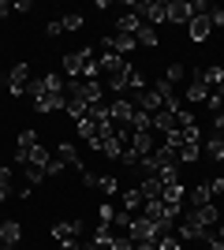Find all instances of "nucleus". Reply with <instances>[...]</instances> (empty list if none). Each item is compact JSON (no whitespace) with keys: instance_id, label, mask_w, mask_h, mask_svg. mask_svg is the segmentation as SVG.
I'll return each mask as SVG.
<instances>
[{"instance_id":"15","label":"nucleus","mask_w":224,"mask_h":250,"mask_svg":"<svg viewBox=\"0 0 224 250\" xmlns=\"http://www.w3.org/2000/svg\"><path fill=\"white\" fill-rule=\"evenodd\" d=\"M187 34H191V42H205V38L213 34V26H209V15H194V19L187 22Z\"/></svg>"},{"instance_id":"8","label":"nucleus","mask_w":224,"mask_h":250,"mask_svg":"<svg viewBox=\"0 0 224 250\" xmlns=\"http://www.w3.org/2000/svg\"><path fill=\"white\" fill-rule=\"evenodd\" d=\"M108 112H112V127H131V120H135V101H112L108 104Z\"/></svg>"},{"instance_id":"47","label":"nucleus","mask_w":224,"mask_h":250,"mask_svg":"<svg viewBox=\"0 0 224 250\" xmlns=\"http://www.w3.org/2000/svg\"><path fill=\"white\" fill-rule=\"evenodd\" d=\"M64 168H67L64 161H49V176H53V179H56V176H64Z\"/></svg>"},{"instance_id":"5","label":"nucleus","mask_w":224,"mask_h":250,"mask_svg":"<svg viewBox=\"0 0 224 250\" xmlns=\"http://www.w3.org/2000/svg\"><path fill=\"white\" fill-rule=\"evenodd\" d=\"M26 83H30V67H26V63H15V67L8 71V94L22 97L26 94Z\"/></svg>"},{"instance_id":"2","label":"nucleus","mask_w":224,"mask_h":250,"mask_svg":"<svg viewBox=\"0 0 224 250\" xmlns=\"http://www.w3.org/2000/svg\"><path fill=\"white\" fill-rule=\"evenodd\" d=\"M135 15L149 26H161V22H168V0H142V4H131Z\"/></svg>"},{"instance_id":"1","label":"nucleus","mask_w":224,"mask_h":250,"mask_svg":"<svg viewBox=\"0 0 224 250\" xmlns=\"http://www.w3.org/2000/svg\"><path fill=\"white\" fill-rule=\"evenodd\" d=\"M64 94H67V101L94 104V101L105 97V86H101V83H90V79H67V83H64Z\"/></svg>"},{"instance_id":"36","label":"nucleus","mask_w":224,"mask_h":250,"mask_svg":"<svg viewBox=\"0 0 224 250\" xmlns=\"http://www.w3.org/2000/svg\"><path fill=\"white\" fill-rule=\"evenodd\" d=\"M22 176H26V187H38V183H41V179L49 176V172H45V168H34V165H26V168H22Z\"/></svg>"},{"instance_id":"27","label":"nucleus","mask_w":224,"mask_h":250,"mask_svg":"<svg viewBox=\"0 0 224 250\" xmlns=\"http://www.w3.org/2000/svg\"><path fill=\"white\" fill-rule=\"evenodd\" d=\"M135 42H139V45H146V49L161 45V38H157V26H149V22H142V26H139V34H135Z\"/></svg>"},{"instance_id":"20","label":"nucleus","mask_w":224,"mask_h":250,"mask_svg":"<svg viewBox=\"0 0 224 250\" xmlns=\"http://www.w3.org/2000/svg\"><path fill=\"white\" fill-rule=\"evenodd\" d=\"M86 116H90V120H94L97 127L112 124V112H108V101H94V104H86Z\"/></svg>"},{"instance_id":"42","label":"nucleus","mask_w":224,"mask_h":250,"mask_svg":"<svg viewBox=\"0 0 224 250\" xmlns=\"http://www.w3.org/2000/svg\"><path fill=\"white\" fill-rule=\"evenodd\" d=\"M157 250H183V243L176 239L172 231H164V235H161V239H157Z\"/></svg>"},{"instance_id":"53","label":"nucleus","mask_w":224,"mask_h":250,"mask_svg":"<svg viewBox=\"0 0 224 250\" xmlns=\"http://www.w3.org/2000/svg\"><path fill=\"white\" fill-rule=\"evenodd\" d=\"M217 239H224V224H221V231H217Z\"/></svg>"},{"instance_id":"52","label":"nucleus","mask_w":224,"mask_h":250,"mask_svg":"<svg viewBox=\"0 0 224 250\" xmlns=\"http://www.w3.org/2000/svg\"><path fill=\"white\" fill-rule=\"evenodd\" d=\"M8 15H11V4H8V0H0V19H8Z\"/></svg>"},{"instance_id":"31","label":"nucleus","mask_w":224,"mask_h":250,"mask_svg":"<svg viewBox=\"0 0 224 250\" xmlns=\"http://www.w3.org/2000/svg\"><path fill=\"white\" fill-rule=\"evenodd\" d=\"M97 75H101V63L94 60V52L86 49V60H82V79H90V83H97Z\"/></svg>"},{"instance_id":"45","label":"nucleus","mask_w":224,"mask_h":250,"mask_svg":"<svg viewBox=\"0 0 224 250\" xmlns=\"http://www.w3.org/2000/svg\"><path fill=\"white\" fill-rule=\"evenodd\" d=\"M60 22H64V30H82V15H79V11H71V15H64V19H60Z\"/></svg>"},{"instance_id":"13","label":"nucleus","mask_w":224,"mask_h":250,"mask_svg":"<svg viewBox=\"0 0 224 250\" xmlns=\"http://www.w3.org/2000/svg\"><path fill=\"white\" fill-rule=\"evenodd\" d=\"M127 149H131L135 157H149V153H153V138H149V131H131Z\"/></svg>"},{"instance_id":"24","label":"nucleus","mask_w":224,"mask_h":250,"mask_svg":"<svg viewBox=\"0 0 224 250\" xmlns=\"http://www.w3.org/2000/svg\"><path fill=\"white\" fill-rule=\"evenodd\" d=\"M34 146H41V142H38V131H30V127H22V131H19V142H15V153H22V157H26V153H30Z\"/></svg>"},{"instance_id":"16","label":"nucleus","mask_w":224,"mask_h":250,"mask_svg":"<svg viewBox=\"0 0 224 250\" xmlns=\"http://www.w3.org/2000/svg\"><path fill=\"white\" fill-rule=\"evenodd\" d=\"M153 131H164V135L180 131V124H176V112H172V108H161V112H153Z\"/></svg>"},{"instance_id":"46","label":"nucleus","mask_w":224,"mask_h":250,"mask_svg":"<svg viewBox=\"0 0 224 250\" xmlns=\"http://www.w3.org/2000/svg\"><path fill=\"white\" fill-rule=\"evenodd\" d=\"M209 26H224V8H209Z\"/></svg>"},{"instance_id":"6","label":"nucleus","mask_w":224,"mask_h":250,"mask_svg":"<svg viewBox=\"0 0 224 250\" xmlns=\"http://www.w3.org/2000/svg\"><path fill=\"white\" fill-rule=\"evenodd\" d=\"M82 235V220H56L53 224V239L64 247V243H75Z\"/></svg>"},{"instance_id":"18","label":"nucleus","mask_w":224,"mask_h":250,"mask_svg":"<svg viewBox=\"0 0 224 250\" xmlns=\"http://www.w3.org/2000/svg\"><path fill=\"white\" fill-rule=\"evenodd\" d=\"M161 190H164V183H161L157 176H146L139 183V194H142V202H157L161 198Z\"/></svg>"},{"instance_id":"26","label":"nucleus","mask_w":224,"mask_h":250,"mask_svg":"<svg viewBox=\"0 0 224 250\" xmlns=\"http://www.w3.org/2000/svg\"><path fill=\"white\" fill-rule=\"evenodd\" d=\"M49 161H53V153H49L45 146H34L30 153H26V165H34V168H45V172H49Z\"/></svg>"},{"instance_id":"41","label":"nucleus","mask_w":224,"mask_h":250,"mask_svg":"<svg viewBox=\"0 0 224 250\" xmlns=\"http://www.w3.org/2000/svg\"><path fill=\"white\" fill-rule=\"evenodd\" d=\"M26 97H30V101L45 97V79H30V83H26Z\"/></svg>"},{"instance_id":"25","label":"nucleus","mask_w":224,"mask_h":250,"mask_svg":"<svg viewBox=\"0 0 224 250\" xmlns=\"http://www.w3.org/2000/svg\"><path fill=\"white\" fill-rule=\"evenodd\" d=\"M176 157H180L183 165H194V161L202 157V142H183V146L176 149Z\"/></svg>"},{"instance_id":"51","label":"nucleus","mask_w":224,"mask_h":250,"mask_svg":"<svg viewBox=\"0 0 224 250\" xmlns=\"http://www.w3.org/2000/svg\"><path fill=\"white\" fill-rule=\"evenodd\" d=\"M135 250H157V239H146V243H135Z\"/></svg>"},{"instance_id":"37","label":"nucleus","mask_w":224,"mask_h":250,"mask_svg":"<svg viewBox=\"0 0 224 250\" xmlns=\"http://www.w3.org/2000/svg\"><path fill=\"white\" fill-rule=\"evenodd\" d=\"M157 179L168 187V183H180V168L176 165H164V168H157Z\"/></svg>"},{"instance_id":"4","label":"nucleus","mask_w":224,"mask_h":250,"mask_svg":"<svg viewBox=\"0 0 224 250\" xmlns=\"http://www.w3.org/2000/svg\"><path fill=\"white\" fill-rule=\"evenodd\" d=\"M127 235H131V243H146V239H161L164 231H161L149 217H135V220L127 224Z\"/></svg>"},{"instance_id":"29","label":"nucleus","mask_w":224,"mask_h":250,"mask_svg":"<svg viewBox=\"0 0 224 250\" xmlns=\"http://www.w3.org/2000/svg\"><path fill=\"white\" fill-rule=\"evenodd\" d=\"M139 26H142V19L135 15V11H131V15H120V22H116V34H131V38H135V34H139Z\"/></svg>"},{"instance_id":"49","label":"nucleus","mask_w":224,"mask_h":250,"mask_svg":"<svg viewBox=\"0 0 224 250\" xmlns=\"http://www.w3.org/2000/svg\"><path fill=\"white\" fill-rule=\"evenodd\" d=\"M45 30H49V38H56V34H64V22H60V19H53L49 26H45Z\"/></svg>"},{"instance_id":"10","label":"nucleus","mask_w":224,"mask_h":250,"mask_svg":"<svg viewBox=\"0 0 224 250\" xmlns=\"http://www.w3.org/2000/svg\"><path fill=\"white\" fill-rule=\"evenodd\" d=\"M0 243L11 247V250L22 243V224H19V220H0Z\"/></svg>"},{"instance_id":"50","label":"nucleus","mask_w":224,"mask_h":250,"mask_svg":"<svg viewBox=\"0 0 224 250\" xmlns=\"http://www.w3.org/2000/svg\"><path fill=\"white\" fill-rule=\"evenodd\" d=\"M205 247H209V250H224V239H217V235H209V239H205Z\"/></svg>"},{"instance_id":"33","label":"nucleus","mask_w":224,"mask_h":250,"mask_svg":"<svg viewBox=\"0 0 224 250\" xmlns=\"http://www.w3.org/2000/svg\"><path fill=\"white\" fill-rule=\"evenodd\" d=\"M127 75L131 71H116V75H108V90H112V94H123V90H127Z\"/></svg>"},{"instance_id":"44","label":"nucleus","mask_w":224,"mask_h":250,"mask_svg":"<svg viewBox=\"0 0 224 250\" xmlns=\"http://www.w3.org/2000/svg\"><path fill=\"white\" fill-rule=\"evenodd\" d=\"M105 250H135V243H131V235H112V243Z\"/></svg>"},{"instance_id":"23","label":"nucleus","mask_w":224,"mask_h":250,"mask_svg":"<svg viewBox=\"0 0 224 250\" xmlns=\"http://www.w3.org/2000/svg\"><path fill=\"white\" fill-rule=\"evenodd\" d=\"M205 97H209V90H205V83H198V79H191V86H187V94H183V101H187V108H191V104H205Z\"/></svg>"},{"instance_id":"55","label":"nucleus","mask_w":224,"mask_h":250,"mask_svg":"<svg viewBox=\"0 0 224 250\" xmlns=\"http://www.w3.org/2000/svg\"><path fill=\"white\" fill-rule=\"evenodd\" d=\"M221 135H224V131H221Z\"/></svg>"},{"instance_id":"43","label":"nucleus","mask_w":224,"mask_h":250,"mask_svg":"<svg viewBox=\"0 0 224 250\" xmlns=\"http://www.w3.org/2000/svg\"><path fill=\"white\" fill-rule=\"evenodd\" d=\"M161 79H168V83L176 86V83H180V79H183V63H176V60H172L168 67H164V75H161Z\"/></svg>"},{"instance_id":"54","label":"nucleus","mask_w":224,"mask_h":250,"mask_svg":"<svg viewBox=\"0 0 224 250\" xmlns=\"http://www.w3.org/2000/svg\"><path fill=\"white\" fill-rule=\"evenodd\" d=\"M0 250H11V247H4V243H0Z\"/></svg>"},{"instance_id":"7","label":"nucleus","mask_w":224,"mask_h":250,"mask_svg":"<svg viewBox=\"0 0 224 250\" xmlns=\"http://www.w3.org/2000/svg\"><path fill=\"white\" fill-rule=\"evenodd\" d=\"M97 63H101V71H105V75H116V71H131V60H127V56H120V52H112V49H101Z\"/></svg>"},{"instance_id":"12","label":"nucleus","mask_w":224,"mask_h":250,"mask_svg":"<svg viewBox=\"0 0 224 250\" xmlns=\"http://www.w3.org/2000/svg\"><path fill=\"white\" fill-rule=\"evenodd\" d=\"M64 104H67V94H45V97H38V101H34V112L49 116V112H60Z\"/></svg>"},{"instance_id":"11","label":"nucleus","mask_w":224,"mask_h":250,"mask_svg":"<svg viewBox=\"0 0 224 250\" xmlns=\"http://www.w3.org/2000/svg\"><path fill=\"white\" fill-rule=\"evenodd\" d=\"M105 49L120 52V56H131V52L139 49V42H135L131 34H112V38H105Z\"/></svg>"},{"instance_id":"28","label":"nucleus","mask_w":224,"mask_h":250,"mask_svg":"<svg viewBox=\"0 0 224 250\" xmlns=\"http://www.w3.org/2000/svg\"><path fill=\"white\" fill-rule=\"evenodd\" d=\"M205 153L213 157V161H224V135L221 131H213V135L205 138Z\"/></svg>"},{"instance_id":"21","label":"nucleus","mask_w":224,"mask_h":250,"mask_svg":"<svg viewBox=\"0 0 224 250\" xmlns=\"http://www.w3.org/2000/svg\"><path fill=\"white\" fill-rule=\"evenodd\" d=\"M187 202H191V209H202L213 202V190H209V183H198L194 190H187Z\"/></svg>"},{"instance_id":"34","label":"nucleus","mask_w":224,"mask_h":250,"mask_svg":"<svg viewBox=\"0 0 224 250\" xmlns=\"http://www.w3.org/2000/svg\"><path fill=\"white\" fill-rule=\"evenodd\" d=\"M112 235H116V231H112V224H97V228H94V243H97V247H108V243H112Z\"/></svg>"},{"instance_id":"9","label":"nucleus","mask_w":224,"mask_h":250,"mask_svg":"<svg viewBox=\"0 0 224 250\" xmlns=\"http://www.w3.org/2000/svg\"><path fill=\"white\" fill-rule=\"evenodd\" d=\"M191 19H194L191 0H168V22H176V26H187Z\"/></svg>"},{"instance_id":"32","label":"nucleus","mask_w":224,"mask_h":250,"mask_svg":"<svg viewBox=\"0 0 224 250\" xmlns=\"http://www.w3.org/2000/svg\"><path fill=\"white\" fill-rule=\"evenodd\" d=\"M75 131L82 135V142H90V138L97 135V124H94V120H90V116H82V120H75Z\"/></svg>"},{"instance_id":"35","label":"nucleus","mask_w":224,"mask_h":250,"mask_svg":"<svg viewBox=\"0 0 224 250\" xmlns=\"http://www.w3.org/2000/svg\"><path fill=\"white\" fill-rule=\"evenodd\" d=\"M153 127V116L142 112V108H135V120H131V131H149Z\"/></svg>"},{"instance_id":"39","label":"nucleus","mask_w":224,"mask_h":250,"mask_svg":"<svg viewBox=\"0 0 224 250\" xmlns=\"http://www.w3.org/2000/svg\"><path fill=\"white\" fill-rule=\"evenodd\" d=\"M45 94H64V79H60L56 71L45 75Z\"/></svg>"},{"instance_id":"19","label":"nucleus","mask_w":224,"mask_h":250,"mask_svg":"<svg viewBox=\"0 0 224 250\" xmlns=\"http://www.w3.org/2000/svg\"><path fill=\"white\" fill-rule=\"evenodd\" d=\"M187 217H194L202 228H209V224H217V220H221V213H217V206L209 202V206H202V209H187Z\"/></svg>"},{"instance_id":"14","label":"nucleus","mask_w":224,"mask_h":250,"mask_svg":"<svg viewBox=\"0 0 224 250\" xmlns=\"http://www.w3.org/2000/svg\"><path fill=\"white\" fill-rule=\"evenodd\" d=\"M135 108H142V112H161V108H164V97L157 94V90H142L139 94V101H135Z\"/></svg>"},{"instance_id":"38","label":"nucleus","mask_w":224,"mask_h":250,"mask_svg":"<svg viewBox=\"0 0 224 250\" xmlns=\"http://www.w3.org/2000/svg\"><path fill=\"white\" fill-rule=\"evenodd\" d=\"M127 90H135V94H142V90H149V86H146V75L131 67V75H127Z\"/></svg>"},{"instance_id":"3","label":"nucleus","mask_w":224,"mask_h":250,"mask_svg":"<svg viewBox=\"0 0 224 250\" xmlns=\"http://www.w3.org/2000/svg\"><path fill=\"white\" fill-rule=\"evenodd\" d=\"M209 235H213V231H209V228H202V224H198L194 217H187V213H183V220L176 224V239H180V243H191V239L205 243Z\"/></svg>"},{"instance_id":"22","label":"nucleus","mask_w":224,"mask_h":250,"mask_svg":"<svg viewBox=\"0 0 224 250\" xmlns=\"http://www.w3.org/2000/svg\"><path fill=\"white\" fill-rule=\"evenodd\" d=\"M82 60H86V49L82 52H67L64 56V75L67 79H82Z\"/></svg>"},{"instance_id":"48","label":"nucleus","mask_w":224,"mask_h":250,"mask_svg":"<svg viewBox=\"0 0 224 250\" xmlns=\"http://www.w3.org/2000/svg\"><path fill=\"white\" fill-rule=\"evenodd\" d=\"M209 190H213V198H217V194H224V176L209 179Z\"/></svg>"},{"instance_id":"17","label":"nucleus","mask_w":224,"mask_h":250,"mask_svg":"<svg viewBox=\"0 0 224 250\" xmlns=\"http://www.w3.org/2000/svg\"><path fill=\"white\" fill-rule=\"evenodd\" d=\"M56 161H64L67 168H75V172H82V161H79V149H75L71 142H60V146H56Z\"/></svg>"},{"instance_id":"30","label":"nucleus","mask_w":224,"mask_h":250,"mask_svg":"<svg viewBox=\"0 0 224 250\" xmlns=\"http://www.w3.org/2000/svg\"><path fill=\"white\" fill-rule=\"evenodd\" d=\"M142 206H146V202H142V194H139V190H123V213H131V217H135V213H139Z\"/></svg>"},{"instance_id":"40","label":"nucleus","mask_w":224,"mask_h":250,"mask_svg":"<svg viewBox=\"0 0 224 250\" xmlns=\"http://www.w3.org/2000/svg\"><path fill=\"white\" fill-rule=\"evenodd\" d=\"M97 187H101V194H120V179L116 176H101Z\"/></svg>"}]
</instances>
